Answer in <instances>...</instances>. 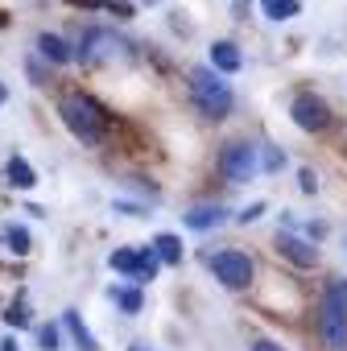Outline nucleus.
Masks as SVG:
<instances>
[{
    "label": "nucleus",
    "mask_w": 347,
    "mask_h": 351,
    "mask_svg": "<svg viewBox=\"0 0 347 351\" xmlns=\"http://www.w3.org/2000/svg\"><path fill=\"white\" fill-rule=\"evenodd\" d=\"M38 339H42V347H46V351H58V326H42V330H38Z\"/></svg>",
    "instance_id": "nucleus-21"
},
{
    "label": "nucleus",
    "mask_w": 347,
    "mask_h": 351,
    "mask_svg": "<svg viewBox=\"0 0 347 351\" xmlns=\"http://www.w3.org/2000/svg\"><path fill=\"white\" fill-rule=\"evenodd\" d=\"M277 252H281L285 261L302 265V269H310V265L318 261V248H314V244H306V240H298L294 232H277Z\"/></svg>",
    "instance_id": "nucleus-9"
},
{
    "label": "nucleus",
    "mask_w": 347,
    "mask_h": 351,
    "mask_svg": "<svg viewBox=\"0 0 347 351\" xmlns=\"http://www.w3.org/2000/svg\"><path fill=\"white\" fill-rule=\"evenodd\" d=\"M318 335H322V343H326L331 351H339V347L347 343V314H343L331 298H322V306H318Z\"/></svg>",
    "instance_id": "nucleus-8"
},
{
    "label": "nucleus",
    "mask_w": 347,
    "mask_h": 351,
    "mask_svg": "<svg viewBox=\"0 0 347 351\" xmlns=\"http://www.w3.org/2000/svg\"><path fill=\"white\" fill-rule=\"evenodd\" d=\"M256 153L261 149H252L248 141H232L224 153H219V173L228 182H248L252 173H256Z\"/></svg>",
    "instance_id": "nucleus-3"
},
{
    "label": "nucleus",
    "mask_w": 347,
    "mask_h": 351,
    "mask_svg": "<svg viewBox=\"0 0 347 351\" xmlns=\"http://www.w3.org/2000/svg\"><path fill=\"white\" fill-rule=\"evenodd\" d=\"M9 186H17V191H34L38 186V173H34V165L25 157H13L9 161Z\"/></svg>",
    "instance_id": "nucleus-12"
},
{
    "label": "nucleus",
    "mask_w": 347,
    "mask_h": 351,
    "mask_svg": "<svg viewBox=\"0 0 347 351\" xmlns=\"http://www.w3.org/2000/svg\"><path fill=\"white\" fill-rule=\"evenodd\" d=\"M5 322H9V326H29V314H25V306H21V302H13V306L5 310Z\"/></svg>",
    "instance_id": "nucleus-20"
},
{
    "label": "nucleus",
    "mask_w": 347,
    "mask_h": 351,
    "mask_svg": "<svg viewBox=\"0 0 347 351\" xmlns=\"http://www.w3.org/2000/svg\"><path fill=\"white\" fill-rule=\"evenodd\" d=\"M265 153V169H277V165H285V153H277V149H261Z\"/></svg>",
    "instance_id": "nucleus-22"
},
{
    "label": "nucleus",
    "mask_w": 347,
    "mask_h": 351,
    "mask_svg": "<svg viewBox=\"0 0 347 351\" xmlns=\"http://www.w3.org/2000/svg\"><path fill=\"white\" fill-rule=\"evenodd\" d=\"M314 186H318V182H314V173H310V169H302V191H306V195H314Z\"/></svg>",
    "instance_id": "nucleus-24"
},
{
    "label": "nucleus",
    "mask_w": 347,
    "mask_h": 351,
    "mask_svg": "<svg viewBox=\"0 0 347 351\" xmlns=\"http://www.w3.org/2000/svg\"><path fill=\"white\" fill-rule=\"evenodd\" d=\"M289 116H294V124H298V128H306V132H322V128L331 124V112H326V104H322L318 95H310V91H302V95L294 99Z\"/></svg>",
    "instance_id": "nucleus-7"
},
{
    "label": "nucleus",
    "mask_w": 347,
    "mask_h": 351,
    "mask_svg": "<svg viewBox=\"0 0 347 351\" xmlns=\"http://www.w3.org/2000/svg\"><path fill=\"white\" fill-rule=\"evenodd\" d=\"M252 351H285V347H281V343H273V339H261Z\"/></svg>",
    "instance_id": "nucleus-25"
},
{
    "label": "nucleus",
    "mask_w": 347,
    "mask_h": 351,
    "mask_svg": "<svg viewBox=\"0 0 347 351\" xmlns=\"http://www.w3.org/2000/svg\"><path fill=\"white\" fill-rule=\"evenodd\" d=\"M0 244H5L9 252H17V256H25V252H29V232L17 228V223H9L5 232H0Z\"/></svg>",
    "instance_id": "nucleus-15"
},
{
    "label": "nucleus",
    "mask_w": 347,
    "mask_h": 351,
    "mask_svg": "<svg viewBox=\"0 0 347 351\" xmlns=\"http://www.w3.org/2000/svg\"><path fill=\"white\" fill-rule=\"evenodd\" d=\"M62 322H67V330L75 335L79 351H95V339H91V330H87V326L79 322V314H75V310H67V314H62Z\"/></svg>",
    "instance_id": "nucleus-16"
},
{
    "label": "nucleus",
    "mask_w": 347,
    "mask_h": 351,
    "mask_svg": "<svg viewBox=\"0 0 347 351\" xmlns=\"http://www.w3.org/2000/svg\"><path fill=\"white\" fill-rule=\"evenodd\" d=\"M112 298H116V306H120V310H128V314H136V310H141V293H136V289H112Z\"/></svg>",
    "instance_id": "nucleus-18"
},
{
    "label": "nucleus",
    "mask_w": 347,
    "mask_h": 351,
    "mask_svg": "<svg viewBox=\"0 0 347 351\" xmlns=\"http://www.w3.org/2000/svg\"><path fill=\"white\" fill-rule=\"evenodd\" d=\"M71 5H83V9H112V0H71Z\"/></svg>",
    "instance_id": "nucleus-23"
},
{
    "label": "nucleus",
    "mask_w": 347,
    "mask_h": 351,
    "mask_svg": "<svg viewBox=\"0 0 347 351\" xmlns=\"http://www.w3.org/2000/svg\"><path fill=\"white\" fill-rule=\"evenodd\" d=\"M261 211H265V207H261V203H256V207H248V211H244V215H240V223H252V219H256V215H261Z\"/></svg>",
    "instance_id": "nucleus-26"
},
{
    "label": "nucleus",
    "mask_w": 347,
    "mask_h": 351,
    "mask_svg": "<svg viewBox=\"0 0 347 351\" xmlns=\"http://www.w3.org/2000/svg\"><path fill=\"white\" fill-rule=\"evenodd\" d=\"M211 269H215V277H219L228 289H244V285L252 281V261H248L244 252H236V248L215 252V256H211Z\"/></svg>",
    "instance_id": "nucleus-6"
},
{
    "label": "nucleus",
    "mask_w": 347,
    "mask_h": 351,
    "mask_svg": "<svg viewBox=\"0 0 347 351\" xmlns=\"http://www.w3.org/2000/svg\"><path fill=\"white\" fill-rule=\"evenodd\" d=\"M108 265H112L116 273L132 277V281H153V273H157V252H153V248H116V252L108 256Z\"/></svg>",
    "instance_id": "nucleus-5"
},
{
    "label": "nucleus",
    "mask_w": 347,
    "mask_h": 351,
    "mask_svg": "<svg viewBox=\"0 0 347 351\" xmlns=\"http://www.w3.org/2000/svg\"><path fill=\"white\" fill-rule=\"evenodd\" d=\"M261 9L269 21H289V17H298V0H261Z\"/></svg>",
    "instance_id": "nucleus-17"
},
{
    "label": "nucleus",
    "mask_w": 347,
    "mask_h": 351,
    "mask_svg": "<svg viewBox=\"0 0 347 351\" xmlns=\"http://www.w3.org/2000/svg\"><path fill=\"white\" fill-rule=\"evenodd\" d=\"M322 298H331V302H335V306H339V310L347 314V281H331Z\"/></svg>",
    "instance_id": "nucleus-19"
},
{
    "label": "nucleus",
    "mask_w": 347,
    "mask_h": 351,
    "mask_svg": "<svg viewBox=\"0 0 347 351\" xmlns=\"http://www.w3.org/2000/svg\"><path fill=\"white\" fill-rule=\"evenodd\" d=\"M58 112H62L67 128H71V132H75L83 145H95V141L104 136V124H108V116H104V108H99L95 99H87V95H62Z\"/></svg>",
    "instance_id": "nucleus-2"
},
{
    "label": "nucleus",
    "mask_w": 347,
    "mask_h": 351,
    "mask_svg": "<svg viewBox=\"0 0 347 351\" xmlns=\"http://www.w3.org/2000/svg\"><path fill=\"white\" fill-rule=\"evenodd\" d=\"M38 50H42V58H50V62H71V50H67V42H62L58 34H42V38H38Z\"/></svg>",
    "instance_id": "nucleus-14"
},
{
    "label": "nucleus",
    "mask_w": 347,
    "mask_h": 351,
    "mask_svg": "<svg viewBox=\"0 0 347 351\" xmlns=\"http://www.w3.org/2000/svg\"><path fill=\"white\" fill-rule=\"evenodd\" d=\"M124 54H128V46H124L112 29H87L83 42H79V58H83V62H116V58H124Z\"/></svg>",
    "instance_id": "nucleus-4"
},
{
    "label": "nucleus",
    "mask_w": 347,
    "mask_h": 351,
    "mask_svg": "<svg viewBox=\"0 0 347 351\" xmlns=\"http://www.w3.org/2000/svg\"><path fill=\"white\" fill-rule=\"evenodd\" d=\"M132 351H145V347H132Z\"/></svg>",
    "instance_id": "nucleus-28"
},
{
    "label": "nucleus",
    "mask_w": 347,
    "mask_h": 351,
    "mask_svg": "<svg viewBox=\"0 0 347 351\" xmlns=\"http://www.w3.org/2000/svg\"><path fill=\"white\" fill-rule=\"evenodd\" d=\"M191 99L211 120H224L232 112V87L215 75V66H195L191 71Z\"/></svg>",
    "instance_id": "nucleus-1"
},
{
    "label": "nucleus",
    "mask_w": 347,
    "mask_h": 351,
    "mask_svg": "<svg viewBox=\"0 0 347 351\" xmlns=\"http://www.w3.org/2000/svg\"><path fill=\"white\" fill-rule=\"evenodd\" d=\"M219 223H224V207L219 203H199L187 215V228H195V232H207V228H219Z\"/></svg>",
    "instance_id": "nucleus-10"
},
{
    "label": "nucleus",
    "mask_w": 347,
    "mask_h": 351,
    "mask_svg": "<svg viewBox=\"0 0 347 351\" xmlns=\"http://www.w3.org/2000/svg\"><path fill=\"white\" fill-rule=\"evenodd\" d=\"M0 347H5V351H17V343H13V339H5V343H0Z\"/></svg>",
    "instance_id": "nucleus-27"
},
{
    "label": "nucleus",
    "mask_w": 347,
    "mask_h": 351,
    "mask_svg": "<svg viewBox=\"0 0 347 351\" xmlns=\"http://www.w3.org/2000/svg\"><path fill=\"white\" fill-rule=\"evenodd\" d=\"M211 66L224 71V75H236V71L244 66V58H240V50H236L232 42H215V46H211Z\"/></svg>",
    "instance_id": "nucleus-11"
},
{
    "label": "nucleus",
    "mask_w": 347,
    "mask_h": 351,
    "mask_svg": "<svg viewBox=\"0 0 347 351\" xmlns=\"http://www.w3.org/2000/svg\"><path fill=\"white\" fill-rule=\"evenodd\" d=\"M149 5H157V0H149Z\"/></svg>",
    "instance_id": "nucleus-29"
},
{
    "label": "nucleus",
    "mask_w": 347,
    "mask_h": 351,
    "mask_svg": "<svg viewBox=\"0 0 347 351\" xmlns=\"http://www.w3.org/2000/svg\"><path fill=\"white\" fill-rule=\"evenodd\" d=\"M153 252H157V261H165V265H178V261H182V240L169 236V232H161V236L153 240Z\"/></svg>",
    "instance_id": "nucleus-13"
}]
</instances>
